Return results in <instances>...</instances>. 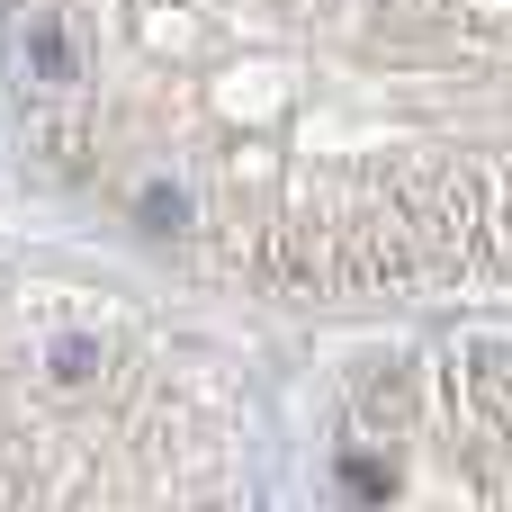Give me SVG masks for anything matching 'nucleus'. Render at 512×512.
Returning a JSON list of instances; mask_svg holds the SVG:
<instances>
[{
	"label": "nucleus",
	"instance_id": "obj_1",
	"mask_svg": "<svg viewBox=\"0 0 512 512\" xmlns=\"http://www.w3.org/2000/svg\"><path fill=\"white\" fill-rule=\"evenodd\" d=\"M18 108L198 270L512 288V0H27Z\"/></svg>",
	"mask_w": 512,
	"mask_h": 512
},
{
	"label": "nucleus",
	"instance_id": "obj_2",
	"mask_svg": "<svg viewBox=\"0 0 512 512\" xmlns=\"http://www.w3.org/2000/svg\"><path fill=\"white\" fill-rule=\"evenodd\" d=\"M369 441L450 450V468L423 477V495H468L477 468H486L495 450H512V351L468 342V351H450L441 369H387V378L369 387V405H360V441H351V450H369ZM504 495H512V477H504Z\"/></svg>",
	"mask_w": 512,
	"mask_h": 512
}]
</instances>
